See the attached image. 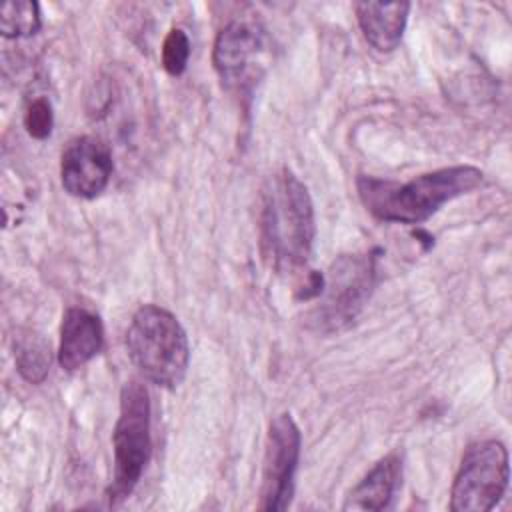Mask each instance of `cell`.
Instances as JSON below:
<instances>
[{
    "label": "cell",
    "instance_id": "obj_16",
    "mask_svg": "<svg viewBox=\"0 0 512 512\" xmlns=\"http://www.w3.org/2000/svg\"><path fill=\"white\" fill-rule=\"evenodd\" d=\"M24 126H26V132L36 138V140H46L52 132V126H54V112H52V104L38 96L34 98L26 112H24Z\"/></svg>",
    "mask_w": 512,
    "mask_h": 512
},
{
    "label": "cell",
    "instance_id": "obj_5",
    "mask_svg": "<svg viewBox=\"0 0 512 512\" xmlns=\"http://www.w3.org/2000/svg\"><path fill=\"white\" fill-rule=\"evenodd\" d=\"M378 250L362 254L338 256L328 274L310 312V322L316 330L336 332L356 320L368 302L378 280Z\"/></svg>",
    "mask_w": 512,
    "mask_h": 512
},
{
    "label": "cell",
    "instance_id": "obj_6",
    "mask_svg": "<svg viewBox=\"0 0 512 512\" xmlns=\"http://www.w3.org/2000/svg\"><path fill=\"white\" fill-rule=\"evenodd\" d=\"M508 450L500 440H480L466 448L450 492V510L488 512L508 488Z\"/></svg>",
    "mask_w": 512,
    "mask_h": 512
},
{
    "label": "cell",
    "instance_id": "obj_11",
    "mask_svg": "<svg viewBox=\"0 0 512 512\" xmlns=\"http://www.w3.org/2000/svg\"><path fill=\"white\" fill-rule=\"evenodd\" d=\"M358 26L372 48L378 52L394 50L406 30L408 2H356Z\"/></svg>",
    "mask_w": 512,
    "mask_h": 512
},
{
    "label": "cell",
    "instance_id": "obj_4",
    "mask_svg": "<svg viewBox=\"0 0 512 512\" xmlns=\"http://www.w3.org/2000/svg\"><path fill=\"white\" fill-rule=\"evenodd\" d=\"M150 396L140 380H128L120 390V412L112 434L114 472L106 488L110 504H120L138 486L152 454Z\"/></svg>",
    "mask_w": 512,
    "mask_h": 512
},
{
    "label": "cell",
    "instance_id": "obj_13",
    "mask_svg": "<svg viewBox=\"0 0 512 512\" xmlns=\"http://www.w3.org/2000/svg\"><path fill=\"white\" fill-rule=\"evenodd\" d=\"M14 360L18 374L26 382L40 384L50 370V346L42 336L28 330L16 336Z\"/></svg>",
    "mask_w": 512,
    "mask_h": 512
},
{
    "label": "cell",
    "instance_id": "obj_8",
    "mask_svg": "<svg viewBox=\"0 0 512 512\" xmlns=\"http://www.w3.org/2000/svg\"><path fill=\"white\" fill-rule=\"evenodd\" d=\"M264 36L254 24L234 20L226 24L214 42L212 62L228 90L248 92L260 76L264 56Z\"/></svg>",
    "mask_w": 512,
    "mask_h": 512
},
{
    "label": "cell",
    "instance_id": "obj_3",
    "mask_svg": "<svg viewBox=\"0 0 512 512\" xmlns=\"http://www.w3.org/2000/svg\"><path fill=\"white\" fill-rule=\"evenodd\" d=\"M132 364L156 386L176 388L188 370L190 346L178 318L162 306H140L126 330Z\"/></svg>",
    "mask_w": 512,
    "mask_h": 512
},
{
    "label": "cell",
    "instance_id": "obj_15",
    "mask_svg": "<svg viewBox=\"0 0 512 512\" xmlns=\"http://www.w3.org/2000/svg\"><path fill=\"white\" fill-rule=\"evenodd\" d=\"M190 58V40L182 28H172L162 42V66L170 76H180Z\"/></svg>",
    "mask_w": 512,
    "mask_h": 512
},
{
    "label": "cell",
    "instance_id": "obj_12",
    "mask_svg": "<svg viewBox=\"0 0 512 512\" xmlns=\"http://www.w3.org/2000/svg\"><path fill=\"white\" fill-rule=\"evenodd\" d=\"M402 478V458L392 452L350 490L344 510H384L390 506Z\"/></svg>",
    "mask_w": 512,
    "mask_h": 512
},
{
    "label": "cell",
    "instance_id": "obj_9",
    "mask_svg": "<svg viewBox=\"0 0 512 512\" xmlns=\"http://www.w3.org/2000/svg\"><path fill=\"white\" fill-rule=\"evenodd\" d=\"M114 170L108 144L96 136H78L68 142L60 158L64 190L76 198H96L104 192Z\"/></svg>",
    "mask_w": 512,
    "mask_h": 512
},
{
    "label": "cell",
    "instance_id": "obj_1",
    "mask_svg": "<svg viewBox=\"0 0 512 512\" xmlns=\"http://www.w3.org/2000/svg\"><path fill=\"white\" fill-rule=\"evenodd\" d=\"M260 252L268 268L290 274L306 266L314 236V206L302 180L288 168L272 174L260 196Z\"/></svg>",
    "mask_w": 512,
    "mask_h": 512
},
{
    "label": "cell",
    "instance_id": "obj_14",
    "mask_svg": "<svg viewBox=\"0 0 512 512\" xmlns=\"http://www.w3.org/2000/svg\"><path fill=\"white\" fill-rule=\"evenodd\" d=\"M40 6L32 0H8L0 8V32L6 38H24L40 30Z\"/></svg>",
    "mask_w": 512,
    "mask_h": 512
},
{
    "label": "cell",
    "instance_id": "obj_10",
    "mask_svg": "<svg viewBox=\"0 0 512 512\" xmlns=\"http://www.w3.org/2000/svg\"><path fill=\"white\" fill-rule=\"evenodd\" d=\"M104 346V328L100 318L86 310L72 306L62 316L58 364L74 372L88 364Z\"/></svg>",
    "mask_w": 512,
    "mask_h": 512
},
{
    "label": "cell",
    "instance_id": "obj_7",
    "mask_svg": "<svg viewBox=\"0 0 512 512\" xmlns=\"http://www.w3.org/2000/svg\"><path fill=\"white\" fill-rule=\"evenodd\" d=\"M300 430L294 418L284 412L270 422L264 462H262V486L260 508L268 512L286 510L294 496V478L300 458Z\"/></svg>",
    "mask_w": 512,
    "mask_h": 512
},
{
    "label": "cell",
    "instance_id": "obj_2",
    "mask_svg": "<svg viewBox=\"0 0 512 512\" xmlns=\"http://www.w3.org/2000/svg\"><path fill=\"white\" fill-rule=\"evenodd\" d=\"M482 178L480 168L462 164L420 174L408 182L362 174L356 180V190L360 202L374 218L396 224H420L446 202L478 188Z\"/></svg>",
    "mask_w": 512,
    "mask_h": 512
}]
</instances>
